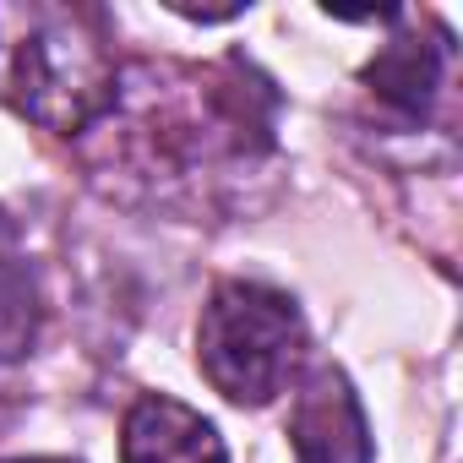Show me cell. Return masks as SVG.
Returning a JSON list of instances; mask_svg holds the SVG:
<instances>
[{
	"label": "cell",
	"instance_id": "1",
	"mask_svg": "<svg viewBox=\"0 0 463 463\" xmlns=\"http://www.w3.org/2000/svg\"><path fill=\"white\" fill-rule=\"evenodd\" d=\"M300 354H306V322L284 289L229 279L202 306L196 360H202V376L229 403H251V409L273 403L295 376Z\"/></svg>",
	"mask_w": 463,
	"mask_h": 463
},
{
	"label": "cell",
	"instance_id": "2",
	"mask_svg": "<svg viewBox=\"0 0 463 463\" xmlns=\"http://www.w3.org/2000/svg\"><path fill=\"white\" fill-rule=\"evenodd\" d=\"M12 104L71 137L88 120H99L115 104V66L99 39H88L77 23H50L17 50V77H12Z\"/></svg>",
	"mask_w": 463,
	"mask_h": 463
},
{
	"label": "cell",
	"instance_id": "3",
	"mask_svg": "<svg viewBox=\"0 0 463 463\" xmlns=\"http://www.w3.org/2000/svg\"><path fill=\"white\" fill-rule=\"evenodd\" d=\"M289 447L295 463H371V425L338 365H317L295 392Z\"/></svg>",
	"mask_w": 463,
	"mask_h": 463
},
{
	"label": "cell",
	"instance_id": "4",
	"mask_svg": "<svg viewBox=\"0 0 463 463\" xmlns=\"http://www.w3.org/2000/svg\"><path fill=\"white\" fill-rule=\"evenodd\" d=\"M120 463H229V447L196 409L142 392L120 425Z\"/></svg>",
	"mask_w": 463,
	"mask_h": 463
},
{
	"label": "cell",
	"instance_id": "5",
	"mask_svg": "<svg viewBox=\"0 0 463 463\" xmlns=\"http://www.w3.org/2000/svg\"><path fill=\"white\" fill-rule=\"evenodd\" d=\"M365 88L398 109L403 120H420L436 99V82H441V44H425V39H392L365 71Z\"/></svg>",
	"mask_w": 463,
	"mask_h": 463
},
{
	"label": "cell",
	"instance_id": "6",
	"mask_svg": "<svg viewBox=\"0 0 463 463\" xmlns=\"http://www.w3.org/2000/svg\"><path fill=\"white\" fill-rule=\"evenodd\" d=\"M33 338V289L17 268H0V354H23Z\"/></svg>",
	"mask_w": 463,
	"mask_h": 463
},
{
	"label": "cell",
	"instance_id": "7",
	"mask_svg": "<svg viewBox=\"0 0 463 463\" xmlns=\"http://www.w3.org/2000/svg\"><path fill=\"white\" fill-rule=\"evenodd\" d=\"M0 463H77V458H0Z\"/></svg>",
	"mask_w": 463,
	"mask_h": 463
}]
</instances>
